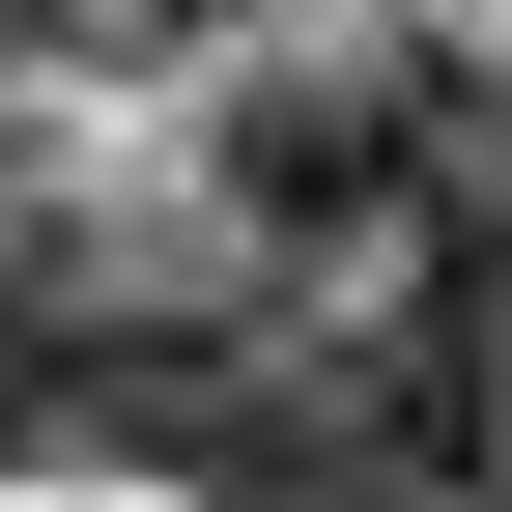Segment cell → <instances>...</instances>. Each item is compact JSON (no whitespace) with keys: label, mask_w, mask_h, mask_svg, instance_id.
<instances>
[{"label":"cell","mask_w":512,"mask_h":512,"mask_svg":"<svg viewBox=\"0 0 512 512\" xmlns=\"http://www.w3.org/2000/svg\"><path fill=\"white\" fill-rule=\"evenodd\" d=\"M228 200H256V256H399V228L512 200V114L456 57H285V86L228 114Z\"/></svg>","instance_id":"obj_2"},{"label":"cell","mask_w":512,"mask_h":512,"mask_svg":"<svg viewBox=\"0 0 512 512\" xmlns=\"http://www.w3.org/2000/svg\"><path fill=\"white\" fill-rule=\"evenodd\" d=\"M256 370V285H143L114 228H0V456H171Z\"/></svg>","instance_id":"obj_1"},{"label":"cell","mask_w":512,"mask_h":512,"mask_svg":"<svg viewBox=\"0 0 512 512\" xmlns=\"http://www.w3.org/2000/svg\"><path fill=\"white\" fill-rule=\"evenodd\" d=\"M86 29H256V0H86Z\"/></svg>","instance_id":"obj_4"},{"label":"cell","mask_w":512,"mask_h":512,"mask_svg":"<svg viewBox=\"0 0 512 512\" xmlns=\"http://www.w3.org/2000/svg\"><path fill=\"white\" fill-rule=\"evenodd\" d=\"M171 484H200V512H456V484L399 456V427L342 399V370H285V342H256L200 427H171Z\"/></svg>","instance_id":"obj_3"}]
</instances>
